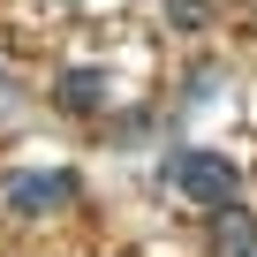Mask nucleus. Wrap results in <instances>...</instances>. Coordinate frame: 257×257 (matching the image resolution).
Segmentation results:
<instances>
[{
    "label": "nucleus",
    "instance_id": "obj_1",
    "mask_svg": "<svg viewBox=\"0 0 257 257\" xmlns=\"http://www.w3.org/2000/svg\"><path fill=\"white\" fill-rule=\"evenodd\" d=\"M159 182H167V189H182V197H189V204H204V212H227V204H234V189H242L234 159H219V152H204V144L174 152Z\"/></svg>",
    "mask_w": 257,
    "mask_h": 257
},
{
    "label": "nucleus",
    "instance_id": "obj_2",
    "mask_svg": "<svg viewBox=\"0 0 257 257\" xmlns=\"http://www.w3.org/2000/svg\"><path fill=\"white\" fill-rule=\"evenodd\" d=\"M0 197H8L16 219H53V212H68V204L83 197V182H76L68 167H23V174L0 182Z\"/></svg>",
    "mask_w": 257,
    "mask_h": 257
},
{
    "label": "nucleus",
    "instance_id": "obj_3",
    "mask_svg": "<svg viewBox=\"0 0 257 257\" xmlns=\"http://www.w3.org/2000/svg\"><path fill=\"white\" fill-rule=\"evenodd\" d=\"M61 106H68V113H98V106H106V76H98V68H68V76H61Z\"/></svg>",
    "mask_w": 257,
    "mask_h": 257
},
{
    "label": "nucleus",
    "instance_id": "obj_4",
    "mask_svg": "<svg viewBox=\"0 0 257 257\" xmlns=\"http://www.w3.org/2000/svg\"><path fill=\"white\" fill-rule=\"evenodd\" d=\"M219 249L227 257H249V212H227L219 219Z\"/></svg>",
    "mask_w": 257,
    "mask_h": 257
},
{
    "label": "nucleus",
    "instance_id": "obj_5",
    "mask_svg": "<svg viewBox=\"0 0 257 257\" xmlns=\"http://www.w3.org/2000/svg\"><path fill=\"white\" fill-rule=\"evenodd\" d=\"M16 106H23V91H16V83H8V68H0V121H8V113H16Z\"/></svg>",
    "mask_w": 257,
    "mask_h": 257
},
{
    "label": "nucleus",
    "instance_id": "obj_6",
    "mask_svg": "<svg viewBox=\"0 0 257 257\" xmlns=\"http://www.w3.org/2000/svg\"><path fill=\"white\" fill-rule=\"evenodd\" d=\"M249 257H257V249H249Z\"/></svg>",
    "mask_w": 257,
    "mask_h": 257
}]
</instances>
